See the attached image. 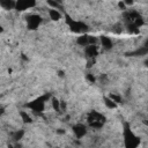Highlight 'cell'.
<instances>
[{
    "label": "cell",
    "instance_id": "3957f363",
    "mask_svg": "<svg viewBox=\"0 0 148 148\" xmlns=\"http://www.w3.org/2000/svg\"><path fill=\"white\" fill-rule=\"evenodd\" d=\"M44 101H45V97H39L36 101H34L32 103H30L28 106L31 108L36 112H42L44 109Z\"/></svg>",
    "mask_w": 148,
    "mask_h": 148
},
{
    "label": "cell",
    "instance_id": "5bb4252c",
    "mask_svg": "<svg viewBox=\"0 0 148 148\" xmlns=\"http://www.w3.org/2000/svg\"><path fill=\"white\" fill-rule=\"evenodd\" d=\"M52 105H53V108L57 110V111H60V106H59V102H58V99H56V98H53V102H52Z\"/></svg>",
    "mask_w": 148,
    "mask_h": 148
},
{
    "label": "cell",
    "instance_id": "8fae6325",
    "mask_svg": "<svg viewBox=\"0 0 148 148\" xmlns=\"http://www.w3.org/2000/svg\"><path fill=\"white\" fill-rule=\"evenodd\" d=\"M104 101H105L104 103L106 104V106H108L109 109H114V108H116V103H114L110 97H109V98H104Z\"/></svg>",
    "mask_w": 148,
    "mask_h": 148
},
{
    "label": "cell",
    "instance_id": "4fadbf2b",
    "mask_svg": "<svg viewBox=\"0 0 148 148\" xmlns=\"http://www.w3.org/2000/svg\"><path fill=\"white\" fill-rule=\"evenodd\" d=\"M21 117H22V119H23L24 123H30V121H31V118H30L25 112H21Z\"/></svg>",
    "mask_w": 148,
    "mask_h": 148
},
{
    "label": "cell",
    "instance_id": "5b68a950",
    "mask_svg": "<svg viewBox=\"0 0 148 148\" xmlns=\"http://www.w3.org/2000/svg\"><path fill=\"white\" fill-rule=\"evenodd\" d=\"M73 131H74V133H75V135H76L77 138H81V136H83V135L86 134V127H84L83 125H81V124L75 125V126L73 127Z\"/></svg>",
    "mask_w": 148,
    "mask_h": 148
},
{
    "label": "cell",
    "instance_id": "ba28073f",
    "mask_svg": "<svg viewBox=\"0 0 148 148\" xmlns=\"http://www.w3.org/2000/svg\"><path fill=\"white\" fill-rule=\"evenodd\" d=\"M101 42H102V45H103L105 49H111V47H112V42H111L110 38L105 37V36H102Z\"/></svg>",
    "mask_w": 148,
    "mask_h": 148
},
{
    "label": "cell",
    "instance_id": "52a82bcc",
    "mask_svg": "<svg viewBox=\"0 0 148 148\" xmlns=\"http://www.w3.org/2000/svg\"><path fill=\"white\" fill-rule=\"evenodd\" d=\"M86 53L88 57H95L97 54V47L95 45H88L86 49Z\"/></svg>",
    "mask_w": 148,
    "mask_h": 148
},
{
    "label": "cell",
    "instance_id": "277c9868",
    "mask_svg": "<svg viewBox=\"0 0 148 148\" xmlns=\"http://www.w3.org/2000/svg\"><path fill=\"white\" fill-rule=\"evenodd\" d=\"M40 22V17L38 15H30L28 17V27L30 29H36Z\"/></svg>",
    "mask_w": 148,
    "mask_h": 148
},
{
    "label": "cell",
    "instance_id": "2e32d148",
    "mask_svg": "<svg viewBox=\"0 0 148 148\" xmlns=\"http://www.w3.org/2000/svg\"><path fill=\"white\" fill-rule=\"evenodd\" d=\"M147 66H148V61H147Z\"/></svg>",
    "mask_w": 148,
    "mask_h": 148
},
{
    "label": "cell",
    "instance_id": "30bf717a",
    "mask_svg": "<svg viewBox=\"0 0 148 148\" xmlns=\"http://www.w3.org/2000/svg\"><path fill=\"white\" fill-rule=\"evenodd\" d=\"M49 14H50V17H51L52 20H54V21H58V20L60 18V14H59L56 9H51V10L49 12Z\"/></svg>",
    "mask_w": 148,
    "mask_h": 148
},
{
    "label": "cell",
    "instance_id": "9c48e42d",
    "mask_svg": "<svg viewBox=\"0 0 148 148\" xmlns=\"http://www.w3.org/2000/svg\"><path fill=\"white\" fill-rule=\"evenodd\" d=\"M146 53H148V47L145 46V47H141V49H139V50L132 52L131 54H132V56H145Z\"/></svg>",
    "mask_w": 148,
    "mask_h": 148
},
{
    "label": "cell",
    "instance_id": "9a60e30c",
    "mask_svg": "<svg viewBox=\"0 0 148 148\" xmlns=\"http://www.w3.org/2000/svg\"><path fill=\"white\" fill-rule=\"evenodd\" d=\"M22 135H23V132H22V131L16 132V133L14 134V139H15V140H20V139L22 138Z\"/></svg>",
    "mask_w": 148,
    "mask_h": 148
},
{
    "label": "cell",
    "instance_id": "6da1fadb",
    "mask_svg": "<svg viewBox=\"0 0 148 148\" xmlns=\"http://www.w3.org/2000/svg\"><path fill=\"white\" fill-rule=\"evenodd\" d=\"M139 143H140V140L126 126V130H125V146H126V148H136Z\"/></svg>",
    "mask_w": 148,
    "mask_h": 148
},
{
    "label": "cell",
    "instance_id": "7a4b0ae2",
    "mask_svg": "<svg viewBox=\"0 0 148 148\" xmlns=\"http://www.w3.org/2000/svg\"><path fill=\"white\" fill-rule=\"evenodd\" d=\"M103 120H104V118L99 113H97V112L90 113V116L88 118V121H89V124L92 127H101L102 124H103Z\"/></svg>",
    "mask_w": 148,
    "mask_h": 148
},
{
    "label": "cell",
    "instance_id": "7c38bea8",
    "mask_svg": "<svg viewBox=\"0 0 148 148\" xmlns=\"http://www.w3.org/2000/svg\"><path fill=\"white\" fill-rule=\"evenodd\" d=\"M110 98H111L114 103H120V101H121V97H120V96H117V95H114V94H111V95H110Z\"/></svg>",
    "mask_w": 148,
    "mask_h": 148
},
{
    "label": "cell",
    "instance_id": "8992f818",
    "mask_svg": "<svg viewBox=\"0 0 148 148\" xmlns=\"http://www.w3.org/2000/svg\"><path fill=\"white\" fill-rule=\"evenodd\" d=\"M35 6V2H28V1H18L16 3V8L18 10H24V9H28L29 7H32Z\"/></svg>",
    "mask_w": 148,
    "mask_h": 148
}]
</instances>
